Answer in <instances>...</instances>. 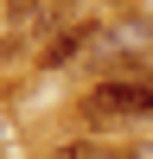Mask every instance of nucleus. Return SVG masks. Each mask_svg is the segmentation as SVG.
I'll return each mask as SVG.
<instances>
[{"label": "nucleus", "mask_w": 153, "mask_h": 159, "mask_svg": "<svg viewBox=\"0 0 153 159\" xmlns=\"http://www.w3.org/2000/svg\"><path fill=\"white\" fill-rule=\"evenodd\" d=\"M83 45H89V25H83V32H64L58 45L45 51V70H64V64H70V57H76V51H83Z\"/></svg>", "instance_id": "obj_1"}, {"label": "nucleus", "mask_w": 153, "mask_h": 159, "mask_svg": "<svg viewBox=\"0 0 153 159\" xmlns=\"http://www.w3.org/2000/svg\"><path fill=\"white\" fill-rule=\"evenodd\" d=\"M51 159H121V153H115L109 140H64Z\"/></svg>", "instance_id": "obj_2"}, {"label": "nucleus", "mask_w": 153, "mask_h": 159, "mask_svg": "<svg viewBox=\"0 0 153 159\" xmlns=\"http://www.w3.org/2000/svg\"><path fill=\"white\" fill-rule=\"evenodd\" d=\"M121 159H153V140H134V147H128Z\"/></svg>", "instance_id": "obj_3"}]
</instances>
